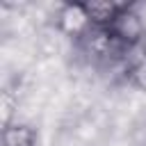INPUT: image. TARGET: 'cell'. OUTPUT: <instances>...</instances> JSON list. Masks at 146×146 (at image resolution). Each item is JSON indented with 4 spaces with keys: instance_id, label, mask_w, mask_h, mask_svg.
Segmentation results:
<instances>
[{
    "instance_id": "obj_1",
    "label": "cell",
    "mask_w": 146,
    "mask_h": 146,
    "mask_svg": "<svg viewBox=\"0 0 146 146\" xmlns=\"http://www.w3.org/2000/svg\"><path fill=\"white\" fill-rule=\"evenodd\" d=\"M110 32L114 39H119L125 46H135L141 43L146 36V25L139 18V14L132 9V5H123L121 11L114 16V21L110 23Z\"/></svg>"
},
{
    "instance_id": "obj_2",
    "label": "cell",
    "mask_w": 146,
    "mask_h": 146,
    "mask_svg": "<svg viewBox=\"0 0 146 146\" xmlns=\"http://www.w3.org/2000/svg\"><path fill=\"white\" fill-rule=\"evenodd\" d=\"M89 25H91V21H89V16L84 11V5H64L62 16H59V27L66 34L80 36Z\"/></svg>"
},
{
    "instance_id": "obj_3",
    "label": "cell",
    "mask_w": 146,
    "mask_h": 146,
    "mask_svg": "<svg viewBox=\"0 0 146 146\" xmlns=\"http://www.w3.org/2000/svg\"><path fill=\"white\" fill-rule=\"evenodd\" d=\"M2 146H36L39 144V132L30 125H5L2 137H0Z\"/></svg>"
},
{
    "instance_id": "obj_4",
    "label": "cell",
    "mask_w": 146,
    "mask_h": 146,
    "mask_svg": "<svg viewBox=\"0 0 146 146\" xmlns=\"http://www.w3.org/2000/svg\"><path fill=\"white\" fill-rule=\"evenodd\" d=\"M123 5H116V2H100V0H91V2H84V11L89 16V21L94 25H103V27H110V23L114 21V16L121 11Z\"/></svg>"
},
{
    "instance_id": "obj_5",
    "label": "cell",
    "mask_w": 146,
    "mask_h": 146,
    "mask_svg": "<svg viewBox=\"0 0 146 146\" xmlns=\"http://www.w3.org/2000/svg\"><path fill=\"white\" fill-rule=\"evenodd\" d=\"M130 82H132L135 87H139L141 91H146V57L130 71Z\"/></svg>"
}]
</instances>
